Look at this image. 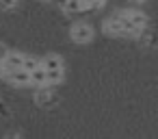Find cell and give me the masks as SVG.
<instances>
[{"mask_svg": "<svg viewBox=\"0 0 158 139\" xmlns=\"http://www.w3.org/2000/svg\"><path fill=\"white\" fill-rule=\"evenodd\" d=\"M91 37H93V31L89 24H76L72 28V39L76 44H87V41H91Z\"/></svg>", "mask_w": 158, "mask_h": 139, "instance_id": "obj_1", "label": "cell"}, {"mask_svg": "<svg viewBox=\"0 0 158 139\" xmlns=\"http://www.w3.org/2000/svg\"><path fill=\"white\" fill-rule=\"evenodd\" d=\"M104 31L108 35H126V28H123V22L119 15H110L106 22H104Z\"/></svg>", "mask_w": 158, "mask_h": 139, "instance_id": "obj_2", "label": "cell"}, {"mask_svg": "<svg viewBox=\"0 0 158 139\" xmlns=\"http://www.w3.org/2000/svg\"><path fill=\"white\" fill-rule=\"evenodd\" d=\"M24 54H20V52H11L9 57H7V61L2 63L5 65V70H7V74L9 72H18V70H24Z\"/></svg>", "mask_w": 158, "mask_h": 139, "instance_id": "obj_3", "label": "cell"}, {"mask_svg": "<svg viewBox=\"0 0 158 139\" xmlns=\"http://www.w3.org/2000/svg\"><path fill=\"white\" fill-rule=\"evenodd\" d=\"M41 65L50 72H63V59L59 54H48L41 59Z\"/></svg>", "mask_w": 158, "mask_h": 139, "instance_id": "obj_4", "label": "cell"}, {"mask_svg": "<svg viewBox=\"0 0 158 139\" xmlns=\"http://www.w3.org/2000/svg\"><path fill=\"white\" fill-rule=\"evenodd\" d=\"M9 83H13V85H28L31 83V72H26V70H18V72H9L7 76H5Z\"/></svg>", "mask_w": 158, "mask_h": 139, "instance_id": "obj_5", "label": "cell"}, {"mask_svg": "<svg viewBox=\"0 0 158 139\" xmlns=\"http://www.w3.org/2000/svg\"><path fill=\"white\" fill-rule=\"evenodd\" d=\"M63 9L67 13H78V11H85V9H91V2L89 0H65Z\"/></svg>", "mask_w": 158, "mask_h": 139, "instance_id": "obj_6", "label": "cell"}, {"mask_svg": "<svg viewBox=\"0 0 158 139\" xmlns=\"http://www.w3.org/2000/svg\"><path fill=\"white\" fill-rule=\"evenodd\" d=\"M31 83L37 87H48V70L44 65H39L35 72H31Z\"/></svg>", "mask_w": 158, "mask_h": 139, "instance_id": "obj_7", "label": "cell"}, {"mask_svg": "<svg viewBox=\"0 0 158 139\" xmlns=\"http://www.w3.org/2000/svg\"><path fill=\"white\" fill-rule=\"evenodd\" d=\"M123 15L132 22V26H136L139 31H143V26H145V22H147V18L141 13V11H123Z\"/></svg>", "mask_w": 158, "mask_h": 139, "instance_id": "obj_8", "label": "cell"}, {"mask_svg": "<svg viewBox=\"0 0 158 139\" xmlns=\"http://www.w3.org/2000/svg\"><path fill=\"white\" fill-rule=\"evenodd\" d=\"M35 100H37V104H48V102L52 100V91H50V87H39L37 93H35Z\"/></svg>", "mask_w": 158, "mask_h": 139, "instance_id": "obj_9", "label": "cell"}, {"mask_svg": "<svg viewBox=\"0 0 158 139\" xmlns=\"http://www.w3.org/2000/svg\"><path fill=\"white\" fill-rule=\"evenodd\" d=\"M39 65H41V61L35 59V57H26V59H24V70H26V72H35Z\"/></svg>", "mask_w": 158, "mask_h": 139, "instance_id": "obj_10", "label": "cell"}, {"mask_svg": "<svg viewBox=\"0 0 158 139\" xmlns=\"http://www.w3.org/2000/svg\"><path fill=\"white\" fill-rule=\"evenodd\" d=\"M0 7H2L5 11H9V9H15V7H18V0H0Z\"/></svg>", "mask_w": 158, "mask_h": 139, "instance_id": "obj_11", "label": "cell"}, {"mask_svg": "<svg viewBox=\"0 0 158 139\" xmlns=\"http://www.w3.org/2000/svg\"><path fill=\"white\" fill-rule=\"evenodd\" d=\"M9 54H11V52L7 50V46H5V44H0V63H5Z\"/></svg>", "mask_w": 158, "mask_h": 139, "instance_id": "obj_12", "label": "cell"}, {"mask_svg": "<svg viewBox=\"0 0 158 139\" xmlns=\"http://www.w3.org/2000/svg\"><path fill=\"white\" fill-rule=\"evenodd\" d=\"M89 2H91V9H102L106 5V0H89Z\"/></svg>", "mask_w": 158, "mask_h": 139, "instance_id": "obj_13", "label": "cell"}, {"mask_svg": "<svg viewBox=\"0 0 158 139\" xmlns=\"http://www.w3.org/2000/svg\"><path fill=\"white\" fill-rule=\"evenodd\" d=\"M5 76H7V70H5L2 63H0V78H5Z\"/></svg>", "mask_w": 158, "mask_h": 139, "instance_id": "obj_14", "label": "cell"}]
</instances>
